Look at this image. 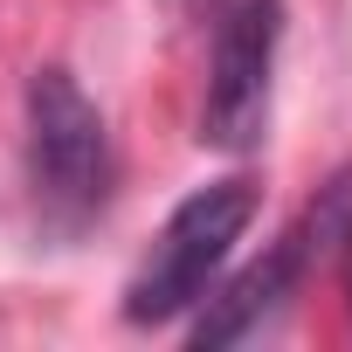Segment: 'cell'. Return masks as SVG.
<instances>
[{"mask_svg": "<svg viewBox=\"0 0 352 352\" xmlns=\"http://www.w3.org/2000/svg\"><path fill=\"white\" fill-rule=\"evenodd\" d=\"M352 214V173L345 180H331V194L290 228V235H276L270 249H263V263H249L221 297H208V311L194 318V345H242V338H256L283 304H290V290L304 283V263H311V235L324 228V221H345Z\"/></svg>", "mask_w": 352, "mask_h": 352, "instance_id": "277c9868", "label": "cell"}, {"mask_svg": "<svg viewBox=\"0 0 352 352\" xmlns=\"http://www.w3.org/2000/svg\"><path fill=\"white\" fill-rule=\"evenodd\" d=\"M28 180L56 235L90 228L111 201V131L69 69H42L28 83Z\"/></svg>", "mask_w": 352, "mask_h": 352, "instance_id": "6da1fadb", "label": "cell"}, {"mask_svg": "<svg viewBox=\"0 0 352 352\" xmlns=\"http://www.w3.org/2000/svg\"><path fill=\"white\" fill-rule=\"evenodd\" d=\"M338 242H345V290H352V221H345V235H338Z\"/></svg>", "mask_w": 352, "mask_h": 352, "instance_id": "5b68a950", "label": "cell"}, {"mask_svg": "<svg viewBox=\"0 0 352 352\" xmlns=\"http://www.w3.org/2000/svg\"><path fill=\"white\" fill-rule=\"evenodd\" d=\"M276 42H283V0H235L201 97V138L221 152H249L270 131V83H276Z\"/></svg>", "mask_w": 352, "mask_h": 352, "instance_id": "3957f363", "label": "cell"}, {"mask_svg": "<svg viewBox=\"0 0 352 352\" xmlns=\"http://www.w3.org/2000/svg\"><path fill=\"white\" fill-rule=\"evenodd\" d=\"M256 221V187L249 180H214L201 194H187L166 214L152 256L138 263V276L124 283V318L131 324H166L208 297V283L221 276V263L235 256V242Z\"/></svg>", "mask_w": 352, "mask_h": 352, "instance_id": "7a4b0ae2", "label": "cell"}]
</instances>
